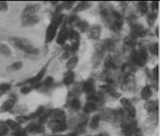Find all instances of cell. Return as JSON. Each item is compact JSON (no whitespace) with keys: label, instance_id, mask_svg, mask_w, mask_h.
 Segmentation results:
<instances>
[{"label":"cell","instance_id":"29","mask_svg":"<svg viewBox=\"0 0 160 136\" xmlns=\"http://www.w3.org/2000/svg\"><path fill=\"white\" fill-rule=\"evenodd\" d=\"M137 7L140 12L142 14H145L148 10V4L147 2H139Z\"/></svg>","mask_w":160,"mask_h":136},{"label":"cell","instance_id":"4","mask_svg":"<svg viewBox=\"0 0 160 136\" xmlns=\"http://www.w3.org/2000/svg\"><path fill=\"white\" fill-rule=\"evenodd\" d=\"M39 21V17L36 15H22V24L23 27L36 25Z\"/></svg>","mask_w":160,"mask_h":136},{"label":"cell","instance_id":"38","mask_svg":"<svg viewBox=\"0 0 160 136\" xmlns=\"http://www.w3.org/2000/svg\"><path fill=\"white\" fill-rule=\"evenodd\" d=\"M11 88V85L9 83H2L0 85V92L4 93L10 90Z\"/></svg>","mask_w":160,"mask_h":136},{"label":"cell","instance_id":"24","mask_svg":"<svg viewBox=\"0 0 160 136\" xmlns=\"http://www.w3.org/2000/svg\"><path fill=\"white\" fill-rule=\"evenodd\" d=\"M23 66V64L22 61H18L11 64V65L9 66L7 69L9 71H18L19 70L21 69L22 67Z\"/></svg>","mask_w":160,"mask_h":136},{"label":"cell","instance_id":"51","mask_svg":"<svg viewBox=\"0 0 160 136\" xmlns=\"http://www.w3.org/2000/svg\"><path fill=\"white\" fill-rule=\"evenodd\" d=\"M153 73L155 77L157 78L158 79V76H159V67H158V65H157V66L153 69Z\"/></svg>","mask_w":160,"mask_h":136},{"label":"cell","instance_id":"50","mask_svg":"<svg viewBox=\"0 0 160 136\" xmlns=\"http://www.w3.org/2000/svg\"><path fill=\"white\" fill-rule=\"evenodd\" d=\"M159 7V2H152L151 4V8L152 10L158 9Z\"/></svg>","mask_w":160,"mask_h":136},{"label":"cell","instance_id":"12","mask_svg":"<svg viewBox=\"0 0 160 136\" xmlns=\"http://www.w3.org/2000/svg\"><path fill=\"white\" fill-rule=\"evenodd\" d=\"M45 71L46 69L45 68H43L41 69L40 71L33 77L28 79L27 80H26L25 82H23V84L25 83H31L32 85L35 84V83H38L41 81V79L43 77L44 75L45 74Z\"/></svg>","mask_w":160,"mask_h":136},{"label":"cell","instance_id":"23","mask_svg":"<svg viewBox=\"0 0 160 136\" xmlns=\"http://www.w3.org/2000/svg\"><path fill=\"white\" fill-rule=\"evenodd\" d=\"M91 6V5L88 2H82L79 3L77 5L74 10L76 12L83 11L84 10L87 9L88 8H90Z\"/></svg>","mask_w":160,"mask_h":136},{"label":"cell","instance_id":"45","mask_svg":"<svg viewBox=\"0 0 160 136\" xmlns=\"http://www.w3.org/2000/svg\"><path fill=\"white\" fill-rule=\"evenodd\" d=\"M87 99L88 101H92V102H99L100 101V98L97 95H95L94 94H91L88 95Z\"/></svg>","mask_w":160,"mask_h":136},{"label":"cell","instance_id":"33","mask_svg":"<svg viewBox=\"0 0 160 136\" xmlns=\"http://www.w3.org/2000/svg\"><path fill=\"white\" fill-rule=\"evenodd\" d=\"M71 40H74L75 41H79V35L78 32L74 30H71L69 31V37Z\"/></svg>","mask_w":160,"mask_h":136},{"label":"cell","instance_id":"35","mask_svg":"<svg viewBox=\"0 0 160 136\" xmlns=\"http://www.w3.org/2000/svg\"><path fill=\"white\" fill-rule=\"evenodd\" d=\"M44 108L43 107H40L38 108L37 110L35 112L32 113L31 115H30L29 117H30V119H35V118L38 117V116H40L42 114Z\"/></svg>","mask_w":160,"mask_h":136},{"label":"cell","instance_id":"57","mask_svg":"<svg viewBox=\"0 0 160 136\" xmlns=\"http://www.w3.org/2000/svg\"><path fill=\"white\" fill-rule=\"evenodd\" d=\"M66 136L64 135H57V136Z\"/></svg>","mask_w":160,"mask_h":136},{"label":"cell","instance_id":"5","mask_svg":"<svg viewBox=\"0 0 160 136\" xmlns=\"http://www.w3.org/2000/svg\"><path fill=\"white\" fill-rule=\"evenodd\" d=\"M146 35V31L143 27L139 24H136L132 26L130 36L134 38L144 37Z\"/></svg>","mask_w":160,"mask_h":136},{"label":"cell","instance_id":"55","mask_svg":"<svg viewBox=\"0 0 160 136\" xmlns=\"http://www.w3.org/2000/svg\"><path fill=\"white\" fill-rule=\"evenodd\" d=\"M156 32H157V33H156V35H157L158 37V36H159V27H157V30H156Z\"/></svg>","mask_w":160,"mask_h":136},{"label":"cell","instance_id":"10","mask_svg":"<svg viewBox=\"0 0 160 136\" xmlns=\"http://www.w3.org/2000/svg\"><path fill=\"white\" fill-rule=\"evenodd\" d=\"M40 7L38 4L29 5L23 10L22 15H35L39 11Z\"/></svg>","mask_w":160,"mask_h":136},{"label":"cell","instance_id":"21","mask_svg":"<svg viewBox=\"0 0 160 136\" xmlns=\"http://www.w3.org/2000/svg\"><path fill=\"white\" fill-rule=\"evenodd\" d=\"M97 108V106L95 104L92 102H88L86 104L84 108H83V110L84 112L87 114H90L92 112L96 110Z\"/></svg>","mask_w":160,"mask_h":136},{"label":"cell","instance_id":"14","mask_svg":"<svg viewBox=\"0 0 160 136\" xmlns=\"http://www.w3.org/2000/svg\"><path fill=\"white\" fill-rule=\"evenodd\" d=\"M15 105V101L12 99L7 100L3 103L1 107V111L3 112H8L11 110Z\"/></svg>","mask_w":160,"mask_h":136},{"label":"cell","instance_id":"27","mask_svg":"<svg viewBox=\"0 0 160 136\" xmlns=\"http://www.w3.org/2000/svg\"><path fill=\"white\" fill-rule=\"evenodd\" d=\"M123 43L125 45L129 47H134L136 45V39L131 37V36H128L123 39Z\"/></svg>","mask_w":160,"mask_h":136},{"label":"cell","instance_id":"54","mask_svg":"<svg viewBox=\"0 0 160 136\" xmlns=\"http://www.w3.org/2000/svg\"><path fill=\"white\" fill-rule=\"evenodd\" d=\"M69 54L68 53V52H65V53L62 55V58L64 59H66L69 57Z\"/></svg>","mask_w":160,"mask_h":136},{"label":"cell","instance_id":"25","mask_svg":"<svg viewBox=\"0 0 160 136\" xmlns=\"http://www.w3.org/2000/svg\"><path fill=\"white\" fill-rule=\"evenodd\" d=\"M78 59L77 57H73L70 59L67 63V68L68 70H69L71 71V70L73 69L75 67H76V66L78 64Z\"/></svg>","mask_w":160,"mask_h":136},{"label":"cell","instance_id":"41","mask_svg":"<svg viewBox=\"0 0 160 136\" xmlns=\"http://www.w3.org/2000/svg\"><path fill=\"white\" fill-rule=\"evenodd\" d=\"M18 123H25L27 121H28L30 119V117L29 116H18L16 118Z\"/></svg>","mask_w":160,"mask_h":136},{"label":"cell","instance_id":"18","mask_svg":"<svg viewBox=\"0 0 160 136\" xmlns=\"http://www.w3.org/2000/svg\"><path fill=\"white\" fill-rule=\"evenodd\" d=\"M94 89V82L92 79H90L84 82L83 85V90L86 93H90Z\"/></svg>","mask_w":160,"mask_h":136},{"label":"cell","instance_id":"42","mask_svg":"<svg viewBox=\"0 0 160 136\" xmlns=\"http://www.w3.org/2000/svg\"><path fill=\"white\" fill-rule=\"evenodd\" d=\"M9 129L7 126L5 124H0V136H4L8 132Z\"/></svg>","mask_w":160,"mask_h":136},{"label":"cell","instance_id":"7","mask_svg":"<svg viewBox=\"0 0 160 136\" xmlns=\"http://www.w3.org/2000/svg\"><path fill=\"white\" fill-rule=\"evenodd\" d=\"M26 130L27 132L30 133L32 134H41L44 132V128L43 125L40 124H35V123H31L28 125L26 128Z\"/></svg>","mask_w":160,"mask_h":136},{"label":"cell","instance_id":"11","mask_svg":"<svg viewBox=\"0 0 160 136\" xmlns=\"http://www.w3.org/2000/svg\"><path fill=\"white\" fill-rule=\"evenodd\" d=\"M101 31V30L100 26L92 27L88 31V36L91 39H98L100 36Z\"/></svg>","mask_w":160,"mask_h":136},{"label":"cell","instance_id":"31","mask_svg":"<svg viewBox=\"0 0 160 136\" xmlns=\"http://www.w3.org/2000/svg\"><path fill=\"white\" fill-rule=\"evenodd\" d=\"M99 122H100V118L97 115L94 116L92 119L90 124V127L92 129H96L99 126Z\"/></svg>","mask_w":160,"mask_h":136},{"label":"cell","instance_id":"22","mask_svg":"<svg viewBox=\"0 0 160 136\" xmlns=\"http://www.w3.org/2000/svg\"><path fill=\"white\" fill-rule=\"evenodd\" d=\"M6 124L8 127H9L13 131H17L18 129H21V125L19 123L14 121L13 120L8 119L6 122Z\"/></svg>","mask_w":160,"mask_h":136},{"label":"cell","instance_id":"6","mask_svg":"<svg viewBox=\"0 0 160 136\" xmlns=\"http://www.w3.org/2000/svg\"><path fill=\"white\" fill-rule=\"evenodd\" d=\"M121 104L125 107V109H126L127 111L129 113V115L131 117H134L136 115L135 108L134 107L130 101L126 99V98H123L121 99L120 100Z\"/></svg>","mask_w":160,"mask_h":136},{"label":"cell","instance_id":"1","mask_svg":"<svg viewBox=\"0 0 160 136\" xmlns=\"http://www.w3.org/2000/svg\"><path fill=\"white\" fill-rule=\"evenodd\" d=\"M10 42L15 47L25 53L31 55H39L40 51L38 48L34 46L28 40L19 37H12Z\"/></svg>","mask_w":160,"mask_h":136},{"label":"cell","instance_id":"48","mask_svg":"<svg viewBox=\"0 0 160 136\" xmlns=\"http://www.w3.org/2000/svg\"><path fill=\"white\" fill-rule=\"evenodd\" d=\"M101 88L104 90L105 91H106L107 93H109L111 90H112L113 89H112V86L109 85H103L101 86Z\"/></svg>","mask_w":160,"mask_h":136},{"label":"cell","instance_id":"40","mask_svg":"<svg viewBox=\"0 0 160 136\" xmlns=\"http://www.w3.org/2000/svg\"><path fill=\"white\" fill-rule=\"evenodd\" d=\"M53 79L52 76H48L45 78L43 82L44 85L46 87H50L53 84Z\"/></svg>","mask_w":160,"mask_h":136},{"label":"cell","instance_id":"56","mask_svg":"<svg viewBox=\"0 0 160 136\" xmlns=\"http://www.w3.org/2000/svg\"><path fill=\"white\" fill-rule=\"evenodd\" d=\"M76 133H71L66 136H76Z\"/></svg>","mask_w":160,"mask_h":136},{"label":"cell","instance_id":"9","mask_svg":"<svg viewBox=\"0 0 160 136\" xmlns=\"http://www.w3.org/2000/svg\"><path fill=\"white\" fill-rule=\"evenodd\" d=\"M49 127L52 128V131L54 133L63 132L67 129L66 123H56L52 120L49 124Z\"/></svg>","mask_w":160,"mask_h":136},{"label":"cell","instance_id":"53","mask_svg":"<svg viewBox=\"0 0 160 136\" xmlns=\"http://www.w3.org/2000/svg\"><path fill=\"white\" fill-rule=\"evenodd\" d=\"M136 136H142V132L139 129H136L134 131Z\"/></svg>","mask_w":160,"mask_h":136},{"label":"cell","instance_id":"2","mask_svg":"<svg viewBox=\"0 0 160 136\" xmlns=\"http://www.w3.org/2000/svg\"><path fill=\"white\" fill-rule=\"evenodd\" d=\"M63 18V15H57L54 17L46 30L45 37V42L46 43L50 42L53 40L56 36L58 26L62 23Z\"/></svg>","mask_w":160,"mask_h":136},{"label":"cell","instance_id":"28","mask_svg":"<svg viewBox=\"0 0 160 136\" xmlns=\"http://www.w3.org/2000/svg\"><path fill=\"white\" fill-rule=\"evenodd\" d=\"M70 106L72 109L74 110H78L80 107V102L78 100L75 98H71L70 100H69Z\"/></svg>","mask_w":160,"mask_h":136},{"label":"cell","instance_id":"19","mask_svg":"<svg viewBox=\"0 0 160 136\" xmlns=\"http://www.w3.org/2000/svg\"><path fill=\"white\" fill-rule=\"evenodd\" d=\"M0 54L6 57H9L12 55L11 50L5 44L0 43Z\"/></svg>","mask_w":160,"mask_h":136},{"label":"cell","instance_id":"20","mask_svg":"<svg viewBox=\"0 0 160 136\" xmlns=\"http://www.w3.org/2000/svg\"><path fill=\"white\" fill-rule=\"evenodd\" d=\"M123 25V21L122 18H118V19H114V22L112 26V29L115 32L119 31L122 30Z\"/></svg>","mask_w":160,"mask_h":136},{"label":"cell","instance_id":"37","mask_svg":"<svg viewBox=\"0 0 160 136\" xmlns=\"http://www.w3.org/2000/svg\"><path fill=\"white\" fill-rule=\"evenodd\" d=\"M79 21H79V19L78 16L73 15L70 17L69 20H68V22L70 25H74L75 23L77 25Z\"/></svg>","mask_w":160,"mask_h":136},{"label":"cell","instance_id":"36","mask_svg":"<svg viewBox=\"0 0 160 136\" xmlns=\"http://www.w3.org/2000/svg\"><path fill=\"white\" fill-rule=\"evenodd\" d=\"M104 47L108 51H112L113 49H114V43L111 40H106L104 43Z\"/></svg>","mask_w":160,"mask_h":136},{"label":"cell","instance_id":"49","mask_svg":"<svg viewBox=\"0 0 160 136\" xmlns=\"http://www.w3.org/2000/svg\"><path fill=\"white\" fill-rule=\"evenodd\" d=\"M109 94L110 96L114 98H118L121 96V94L118 93L117 91H115L114 90H111L110 93H109Z\"/></svg>","mask_w":160,"mask_h":136},{"label":"cell","instance_id":"26","mask_svg":"<svg viewBox=\"0 0 160 136\" xmlns=\"http://www.w3.org/2000/svg\"><path fill=\"white\" fill-rule=\"evenodd\" d=\"M104 66L107 68H114L115 63L112 57L110 55H108L105 59Z\"/></svg>","mask_w":160,"mask_h":136},{"label":"cell","instance_id":"46","mask_svg":"<svg viewBox=\"0 0 160 136\" xmlns=\"http://www.w3.org/2000/svg\"><path fill=\"white\" fill-rule=\"evenodd\" d=\"M79 43V41H74L72 43V45L70 46V51L72 52L76 51L78 49Z\"/></svg>","mask_w":160,"mask_h":136},{"label":"cell","instance_id":"52","mask_svg":"<svg viewBox=\"0 0 160 136\" xmlns=\"http://www.w3.org/2000/svg\"><path fill=\"white\" fill-rule=\"evenodd\" d=\"M106 82L107 85H109L111 86L114 85V81L110 78H107L106 79Z\"/></svg>","mask_w":160,"mask_h":136},{"label":"cell","instance_id":"39","mask_svg":"<svg viewBox=\"0 0 160 136\" xmlns=\"http://www.w3.org/2000/svg\"><path fill=\"white\" fill-rule=\"evenodd\" d=\"M13 136H28L27 132L26 129H19L14 133Z\"/></svg>","mask_w":160,"mask_h":136},{"label":"cell","instance_id":"8","mask_svg":"<svg viewBox=\"0 0 160 136\" xmlns=\"http://www.w3.org/2000/svg\"><path fill=\"white\" fill-rule=\"evenodd\" d=\"M69 37V31L64 27L58 33L57 38V42L59 45H62L65 43Z\"/></svg>","mask_w":160,"mask_h":136},{"label":"cell","instance_id":"32","mask_svg":"<svg viewBox=\"0 0 160 136\" xmlns=\"http://www.w3.org/2000/svg\"><path fill=\"white\" fill-rule=\"evenodd\" d=\"M149 51L151 53L155 56H158L159 55V44L158 43H155L152 44L149 47Z\"/></svg>","mask_w":160,"mask_h":136},{"label":"cell","instance_id":"43","mask_svg":"<svg viewBox=\"0 0 160 136\" xmlns=\"http://www.w3.org/2000/svg\"><path fill=\"white\" fill-rule=\"evenodd\" d=\"M49 116V113L45 114L44 115H41V116L40 117L39 120V124L41 125H43V124H45L48 120V117Z\"/></svg>","mask_w":160,"mask_h":136},{"label":"cell","instance_id":"15","mask_svg":"<svg viewBox=\"0 0 160 136\" xmlns=\"http://www.w3.org/2000/svg\"><path fill=\"white\" fill-rule=\"evenodd\" d=\"M74 79L75 74L73 72L68 71L64 75L63 82L66 85H69L73 82Z\"/></svg>","mask_w":160,"mask_h":136},{"label":"cell","instance_id":"44","mask_svg":"<svg viewBox=\"0 0 160 136\" xmlns=\"http://www.w3.org/2000/svg\"><path fill=\"white\" fill-rule=\"evenodd\" d=\"M8 9V5L6 2H0V11L6 12Z\"/></svg>","mask_w":160,"mask_h":136},{"label":"cell","instance_id":"3","mask_svg":"<svg viewBox=\"0 0 160 136\" xmlns=\"http://www.w3.org/2000/svg\"><path fill=\"white\" fill-rule=\"evenodd\" d=\"M130 57L133 62L140 67L145 66L148 59V55L145 50H141L139 52L133 50L130 54Z\"/></svg>","mask_w":160,"mask_h":136},{"label":"cell","instance_id":"30","mask_svg":"<svg viewBox=\"0 0 160 136\" xmlns=\"http://www.w3.org/2000/svg\"><path fill=\"white\" fill-rule=\"evenodd\" d=\"M76 26H78L80 31L83 33L87 31L88 27V23L86 21H79Z\"/></svg>","mask_w":160,"mask_h":136},{"label":"cell","instance_id":"17","mask_svg":"<svg viewBox=\"0 0 160 136\" xmlns=\"http://www.w3.org/2000/svg\"><path fill=\"white\" fill-rule=\"evenodd\" d=\"M145 110L148 112H153L158 109V104L155 101H149L144 105Z\"/></svg>","mask_w":160,"mask_h":136},{"label":"cell","instance_id":"47","mask_svg":"<svg viewBox=\"0 0 160 136\" xmlns=\"http://www.w3.org/2000/svg\"><path fill=\"white\" fill-rule=\"evenodd\" d=\"M32 88L31 87H28V86H24L22 87L21 90V93L23 95H27L32 91Z\"/></svg>","mask_w":160,"mask_h":136},{"label":"cell","instance_id":"13","mask_svg":"<svg viewBox=\"0 0 160 136\" xmlns=\"http://www.w3.org/2000/svg\"><path fill=\"white\" fill-rule=\"evenodd\" d=\"M136 122L133 121L130 124H126L123 126L122 132L123 135L126 136H130L133 134V132L136 129Z\"/></svg>","mask_w":160,"mask_h":136},{"label":"cell","instance_id":"16","mask_svg":"<svg viewBox=\"0 0 160 136\" xmlns=\"http://www.w3.org/2000/svg\"><path fill=\"white\" fill-rule=\"evenodd\" d=\"M152 94V93L151 87H149V86H146L145 87H144L141 90V98L143 100L147 101L151 98Z\"/></svg>","mask_w":160,"mask_h":136},{"label":"cell","instance_id":"34","mask_svg":"<svg viewBox=\"0 0 160 136\" xmlns=\"http://www.w3.org/2000/svg\"><path fill=\"white\" fill-rule=\"evenodd\" d=\"M157 14L155 13H151L148 15V22L150 26H152L157 19Z\"/></svg>","mask_w":160,"mask_h":136}]
</instances>
